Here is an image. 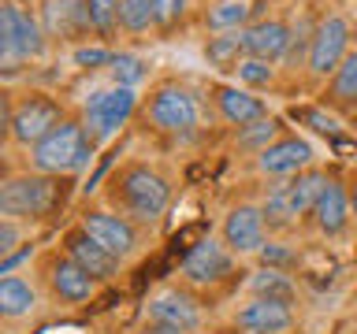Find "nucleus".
Listing matches in <instances>:
<instances>
[{"instance_id":"nucleus-1","label":"nucleus","mask_w":357,"mask_h":334,"mask_svg":"<svg viewBox=\"0 0 357 334\" xmlns=\"http://www.w3.org/2000/svg\"><path fill=\"white\" fill-rule=\"evenodd\" d=\"M112 205L130 223H156L172 205V182L149 164H123L112 178Z\"/></svg>"},{"instance_id":"nucleus-2","label":"nucleus","mask_w":357,"mask_h":334,"mask_svg":"<svg viewBox=\"0 0 357 334\" xmlns=\"http://www.w3.org/2000/svg\"><path fill=\"white\" fill-rule=\"evenodd\" d=\"M89 160H93V138L86 134L82 122H71V119H63L52 134H45L33 145V167L41 175H71Z\"/></svg>"},{"instance_id":"nucleus-3","label":"nucleus","mask_w":357,"mask_h":334,"mask_svg":"<svg viewBox=\"0 0 357 334\" xmlns=\"http://www.w3.org/2000/svg\"><path fill=\"white\" fill-rule=\"evenodd\" d=\"M324 182H328V175L317 171V167H305V171L290 175L287 182H279L261 205L264 223L268 227H290V223H298L301 216H309L312 205H317V197H320V189H324Z\"/></svg>"},{"instance_id":"nucleus-4","label":"nucleus","mask_w":357,"mask_h":334,"mask_svg":"<svg viewBox=\"0 0 357 334\" xmlns=\"http://www.w3.org/2000/svg\"><path fill=\"white\" fill-rule=\"evenodd\" d=\"M60 200V182L52 175H22L0 182V216L4 219H45Z\"/></svg>"},{"instance_id":"nucleus-5","label":"nucleus","mask_w":357,"mask_h":334,"mask_svg":"<svg viewBox=\"0 0 357 334\" xmlns=\"http://www.w3.org/2000/svg\"><path fill=\"white\" fill-rule=\"evenodd\" d=\"M145 119L153 122V130L186 138V134H194L197 119H201L197 93H194V89H186V86H178V82L156 86L149 93V100H145Z\"/></svg>"},{"instance_id":"nucleus-6","label":"nucleus","mask_w":357,"mask_h":334,"mask_svg":"<svg viewBox=\"0 0 357 334\" xmlns=\"http://www.w3.org/2000/svg\"><path fill=\"white\" fill-rule=\"evenodd\" d=\"M134 108H138V93L127 86H112V89H100V93H93L86 100V119L82 127L86 134L97 141H108L112 134H119L123 127H127V119L134 116Z\"/></svg>"},{"instance_id":"nucleus-7","label":"nucleus","mask_w":357,"mask_h":334,"mask_svg":"<svg viewBox=\"0 0 357 334\" xmlns=\"http://www.w3.org/2000/svg\"><path fill=\"white\" fill-rule=\"evenodd\" d=\"M350 52V22L342 15H324L317 22V33H312V45H309V74L312 78H331L339 71V63L346 60Z\"/></svg>"},{"instance_id":"nucleus-8","label":"nucleus","mask_w":357,"mask_h":334,"mask_svg":"<svg viewBox=\"0 0 357 334\" xmlns=\"http://www.w3.org/2000/svg\"><path fill=\"white\" fill-rule=\"evenodd\" d=\"M82 230L97 245H105L112 256H119V260H127V256L138 249V230H134V223L127 216H119V212H105V208L86 212V216H82Z\"/></svg>"},{"instance_id":"nucleus-9","label":"nucleus","mask_w":357,"mask_h":334,"mask_svg":"<svg viewBox=\"0 0 357 334\" xmlns=\"http://www.w3.org/2000/svg\"><path fill=\"white\" fill-rule=\"evenodd\" d=\"M0 22H4L11 56H19V60H33V56L45 52V30H41V22L33 19L22 4H15V0H0Z\"/></svg>"},{"instance_id":"nucleus-10","label":"nucleus","mask_w":357,"mask_h":334,"mask_svg":"<svg viewBox=\"0 0 357 334\" xmlns=\"http://www.w3.org/2000/svg\"><path fill=\"white\" fill-rule=\"evenodd\" d=\"M60 108H56V100L49 97H26L22 104H15V111H11V138L22 141V145H38L45 134H52L56 127H60Z\"/></svg>"},{"instance_id":"nucleus-11","label":"nucleus","mask_w":357,"mask_h":334,"mask_svg":"<svg viewBox=\"0 0 357 334\" xmlns=\"http://www.w3.org/2000/svg\"><path fill=\"white\" fill-rule=\"evenodd\" d=\"M231 267H234V253L223 241L205 238V241H197L194 249L186 253L183 278L194 283V286H212V283H220V278H227Z\"/></svg>"},{"instance_id":"nucleus-12","label":"nucleus","mask_w":357,"mask_h":334,"mask_svg":"<svg viewBox=\"0 0 357 334\" xmlns=\"http://www.w3.org/2000/svg\"><path fill=\"white\" fill-rule=\"evenodd\" d=\"M264 234H268V223H264V212L257 205L231 208L223 216V227H220V238L231 253H261Z\"/></svg>"},{"instance_id":"nucleus-13","label":"nucleus","mask_w":357,"mask_h":334,"mask_svg":"<svg viewBox=\"0 0 357 334\" xmlns=\"http://www.w3.org/2000/svg\"><path fill=\"white\" fill-rule=\"evenodd\" d=\"M312 164V145L298 134H283L279 141H272L268 149L257 156V171L261 175H298Z\"/></svg>"},{"instance_id":"nucleus-14","label":"nucleus","mask_w":357,"mask_h":334,"mask_svg":"<svg viewBox=\"0 0 357 334\" xmlns=\"http://www.w3.org/2000/svg\"><path fill=\"white\" fill-rule=\"evenodd\" d=\"M63 249H67V256L82 267V271H89L97 278V283H108V278H116L119 275V267H123V260L119 256H112L105 245H97L89 234L78 227V230H71L67 234V241H63Z\"/></svg>"},{"instance_id":"nucleus-15","label":"nucleus","mask_w":357,"mask_h":334,"mask_svg":"<svg viewBox=\"0 0 357 334\" xmlns=\"http://www.w3.org/2000/svg\"><path fill=\"white\" fill-rule=\"evenodd\" d=\"M149 319L167 323L183 334H194L201 327V305L183 289H160L156 297H149Z\"/></svg>"},{"instance_id":"nucleus-16","label":"nucleus","mask_w":357,"mask_h":334,"mask_svg":"<svg viewBox=\"0 0 357 334\" xmlns=\"http://www.w3.org/2000/svg\"><path fill=\"white\" fill-rule=\"evenodd\" d=\"M93 26L86 0H41V30L45 38H82Z\"/></svg>"},{"instance_id":"nucleus-17","label":"nucleus","mask_w":357,"mask_h":334,"mask_svg":"<svg viewBox=\"0 0 357 334\" xmlns=\"http://www.w3.org/2000/svg\"><path fill=\"white\" fill-rule=\"evenodd\" d=\"M49 286H52V294L63 301V305H82V301L93 297V289H97V278L82 271L71 256H60L56 253L52 256V264H49Z\"/></svg>"},{"instance_id":"nucleus-18","label":"nucleus","mask_w":357,"mask_h":334,"mask_svg":"<svg viewBox=\"0 0 357 334\" xmlns=\"http://www.w3.org/2000/svg\"><path fill=\"white\" fill-rule=\"evenodd\" d=\"M234 323L242 331H253V334H283L294 327V312L283 301H268V297H253L234 312Z\"/></svg>"},{"instance_id":"nucleus-19","label":"nucleus","mask_w":357,"mask_h":334,"mask_svg":"<svg viewBox=\"0 0 357 334\" xmlns=\"http://www.w3.org/2000/svg\"><path fill=\"white\" fill-rule=\"evenodd\" d=\"M312 219H317L320 234H328V238H339L346 234L350 227V189H346L339 178H328L317 197V205H312Z\"/></svg>"},{"instance_id":"nucleus-20","label":"nucleus","mask_w":357,"mask_h":334,"mask_svg":"<svg viewBox=\"0 0 357 334\" xmlns=\"http://www.w3.org/2000/svg\"><path fill=\"white\" fill-rule=\"evenodd\" d=\"M245 38V56H257V60H283L287 56V45H290V26L283 19H257L242 30Z\"/></svg>"},{"instance_id":"nucleus-21","label":"nucleus","mask_w":357,"mask_h":334,"mask_svg":"<svg viewBox=\"0 0 357 334\" xmlns=\"http://www.w3.org/2000/svg\"><path fill=\"white\" fill-rule=\"evenodd\" d=\"M216 108L231 127H245V122H257L268 116L264 100L253 97L250 89H238V86H216Z\"/></svg>"},{"instance_id":"nucleus-22","label":"nucleus","mask_w":357,"mask_h":334,"mask_svg":"<svg viewBox=\"0 0 357 334\" xmlns=\"http://www.w3.org/2000/svg\"><path fill=\"white\" fill-rule=\"evenodd\" d=\"M205 60L220 71H234L245 60V38L242 30H227V33H212L205 41Z\"/></svg>"},{"instance_id":"nucleus-23","label":"nucleus","mask_w":357,"mask_h":334,"mask_svg":"<svg viewBox=\"0 0 357 334\" xmlns=\"http://www.w3.org/2000/svg\"><path fill=\"white\" fill-rule=\"evenodd\" d=\"M328 104L331 108H357V49L346 52V60L339 63V71L331 74V86H328Z\"/></svg>"},{"instance_id":"nucleus-24","label":"nucleus","mask_w":357,"mask_h":334,"mask_svg":"<svg viewBox=\"0 0 357 334\" xmlns=\"http://www.w3.org/2000/svg\"><path fill=\"white\" fill-rule=\"evenodd\" d=\"M33 305H38V294H33V286L26 278H19V275L0 278V319H19Z\"/></svg>"},{"instance_id":"nucleus-25","label":"nucleus","mask_w":357,"mask_h":334,"mask_svg":"<svg viewBox=\"0 0 357 334\" xmlns=\"http://www.w3.org/2000/svg\"><path fill=\"white\" fill-rule=\"evenodd\" d=\"M253 8L250 0H216L208 11H205V26L212 33H227V30H245Z\"/></svg>"},{"instance_id":"nucleus-26","label":"nucleus","mask_w":357,"mask_h":334,"mask_svg":"<svg viewBox=\"0 0 357 334\" xmlns=\"http://www.w3.org/2000/svg\"><path fill=\"white\" fill-rule=\"evenodd\" d=\"M250 294L253 297H268V301H283V305H290L294 301V283H290L287 271H275V267H261L253 278H250Z\"/></svg>"},{"instance_id":"nucleus-27","label":"nucleus","mask_w":357,"mask_h":334,"mask_svg":"<svg viewBox=\"0 0 357 334\" xmlns=\"http://www.w3.org/2000/svg\"><path fill=\"white\" fill-rule=\"evenodd\" d=\"M272 141H279V119L275 116L245 122V127H238V138H234V145H238L242 152H253V156H261Z\"/></svg>"},{"instance_id":"nucleus-28","label":"nucleus","mask_w":357,"mask_h":334,"mask_svg":"<svg viewBox=\"0 0 357 334\" xmlns=\"http://www.w3.org/2000/svg\"><path fill=\"white\" fill-rule=\"evenodd\" d=\"M108 71H112V82L116 86H142L145 78H149V63L142 60V56H130V52H119V56H112V63H108Z\"/></svg>"},{"instance_id":"nucleus-29","label":"nucleus","mask_w":357,"mask_h":334,"mask_svg":"<svg viewBox=\"0 0 357 334\" xmlns=\"http://www.w3.org/2000/svg\"><path fill=\"white\" fill-rule=\"evenodd\" d=\"M234 74H238V82L245 89H264L275 82V67L268 60H257V56H245V60L234 67Z\"/></svg>"},{"instance_id":"nucleus-30","label":"nucleus","mask_w":357,"mask_h":334,"mask_svg":"<svg viewBox=\"0 0 357 334\" xmlns=\"http://www.w3.org/2000/svg\"><path fill=\"white\" fill-rule=\"evenodd\" d=\"M89 8V22H93V30L100 33V38H112L119 26V0H86Z\"/></svg>"},{"instance_id":"nucleus-31","label":"nucleus","mask_w":357,"mask_h":334,"mask_svg":"<svg viewBox=\"0 0 357 334\" xmlns=\"http://www.w3.org/2000/svg\"><path fill=\"white\" fill-rule=\"evenodd\" d=\"M119 22L130 33H142L153 26V0H119Z\"/></svg>"},{"instance_id":"nucleus-32","label":"nucleus","mask_w":357,"mask_h":334,"mask_svg":"<svg viewBox=\"0 0 357 334\" xmlns=\"http://www.w3.org/2000/svg\"><path fill=\"white\" fill-rule=\"evenodd\" d=\"M186 15V0H153V26H175Z\"/></svg>"},{"instance_id":"nucleus-33","label":"nucleus","mask_w":357,"mask_h":334,"mask_svg":"<svg viewBox=\"0 0 357 334\" xmlns=\"http://www.w3.org/2000/svg\"><path fill=\"white\" fill-rule=\"evenodd\" d=\"M261 260H264V267L287 271V267H294V264H298V256L290 253V249H283L279 241H264V245H261Z\"/></svg>"},{"instance_id":"nucleus-34","label":"nucleus","mask_w":357,"mask_h":334,"mask_svg":"<svg viewBox=\"0 0 357 334\" xmlns=\"http://www.w3.org/2000/svg\"><path fill=\"white\" fill-rule=\"evenodd\" d=\"M298 119H305V122H312V130H320V134H331V138H339V130H335V122L324 116V111H317V108H301V111H294Z\"/></svg>"},{"instance_id":"nucleus-35","label":"nucleus","mask_w":357,"mask_h":334,"mask_svg":"<svg viewBox=\"0 0 357 334\" xmlns=\"http://www.w3.org/2000/svg\"><path fill=\"white\" fill-rule=\"evenodd\" d=\"M75 63L78 67H105V63H112V52L108 49H75Z\"/></svg>"},{"instance_id":"nucleus-36","label":"nucleus","mask_w":357,"mask_h":334,"mask_svg":"<svg viewBox=\"0 0 357 334\" xmlns=\"http://www.w3.org/2000/svg\"><path fill=\"white\" fill-rule=\"evenodd\" d=\"M15 245H19V223L0 216V256H8Z\"/></svg>"},{"instance_id":"nucleus-37","label":"nucleus","mask_w":357,"mask_h":334,"mask_svg":"<svg viewBox=\"0 0 357 334\" xmlns=\"http://www.w3.org/2000/svg\"><path fill=\"white\" fill-rule=\"evenodd\" d=\"M11 100H8V93L0 89V138H4V130H11Z\"/></svg>"},{"instance_id":"nucleus-38","label":"nucleus","mask_w":357,"mask_h":334,"mask_svg":"<svg viewBox=\"0 0 357 334\" xmlns=\"http://www.w3.org/2000/svg\"><path fill=\"white\" fill-rule=\"evenodd\" d=\"M142 334H183V331H175V327H167V323H156V319H149L142 327Z\"/></svg>"},{"instance_id":"nucleus-39","label":"nucleus","mask_w":357,"mask_h":334,"mask_svg":"<svg viewBox=\"0 0 357 334\" xmlns=\"http://www.w3.org/2000/svg\"><path fill=\"white\" fill-rule=\"evenodd\" d=\"M11 49H8V33H4V22H0V60H8Z\"/></svg>"},{"instance_id":"nucleus-40","label":"nucleus","mask_w":357,"mask_h":334,"mask_svg":"<svg viewBox=\"0 0 357 334\" xmlns=\"http://www.w3.org/2000/svg\"><path fill=\"white\" fill-rule=\"evenodd\" d=\"M350 216H354V223H357V186L350 189Z\"/></svg>"},{"instance_id":"nucleus-41","label":"nucleus","mask_w":357,"mask_h":334,"mask_svg":"<svg viewBox=\"0 0 357 334\" xmlns=\"http://www.w3.org/2000/svg\"><path fill=\"white\" fill-rule=\"evenodd\" d=\"M354 122H357V108H354Z\"/></svg>"},{"instance_id":"nucleus-42","label":"nucleus","mask_w":357,"mask_h":334,"mask_svg":"<svg viewBox=\"0 0 357 334\" xmlns=\"http://www.w3.org/2000/svg\"><path fill=\"white\" fill-rule=\"evenodd\" d=\"M245 334H253V331H245Z\"/></svg>"}]
</instances>
